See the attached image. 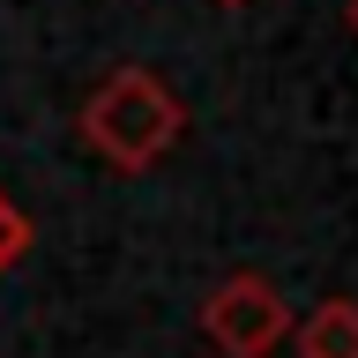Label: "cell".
<instances>
[{"mask_svg": "<svg viewBox=\"0 0 358 358\" xmlns=\"http://www.w3.org/2000/svg\"><path fill=\"white\" fill-rule=\"evenodd\" d=\"M179 134H187V112L164 90V75H150V67H112L105 83L83 97V142L105 164H120V172L164 164L179 150Z\"/></svg>", "mask_w": 358, "mask_h": 358, "instance_id": "obj_1", "label": "cell"}, {"mask_svg": "<svg viewBox=\"0 0 358 358\" xmlns=\"http://www.w3.org/2000/svg\"><path fill=\"white\" fill-rule=\"evenodd\" d=\"M201 336H209L224 358H268L291 336V299L268 284V276L239 268V276H224V284L201 299Z\"/></svg>", "mask_w": 358, "mask_h": 358, "instance_id": "obj_2", "label": "cell"}, {"mask_svg": "<svg viewBox=\"0 0 358 358\" xmlns=\"http://www.w3.org/2000/svg\"><path fill=\"white\" fill-rule=\"evenodd\" d=\"M299 358H358V299H321L299 329Z\"/></svg>", "mask_w": 358, "mask_h": 358, "instance_id": "obj_3", "label": "cell"}, {"mask_svg": "<svg viewBox=\"0 0 358 358\" xmlns=\"http://www.w3.org/2000/svg\"><path fill=\"white\" fill-rule=\"evenodd\" d=\"M22 246H30V224H22V209H15V201H8V194H0V268H8V262H15V254H22Z\"/></svg>", "mask_w": 358, "mask_h": 358, "instance_id": "obj_4", "label": "cell"}, {"mask_svg": "<svg viewBox=\"0 0 358 358\" xmlns=\"http://www.w3.org/2000/svg\"><path fill=\"white\" fill-rule=\"evenodd\" d=\"M343 15H351V38H358V0H351V8H343Z\"/></svg>", "mask_w": 358, "mask_h": 358, "instance_id": "obj_5", "label": "cell"}, {"mask_svg": "<svg viewBox=\"0 0 358 358\" xmlns=\"http://www.w3.org/2000/svg\"><path fill=\"white\" fill-rule=\"evenodd\" d=\"M224 8H239V0H224Z\"/></svg>", "mask_w": 358, "mask_h": 358, "instance_id": "obj_6", "label": "cell"}]
</instances>
